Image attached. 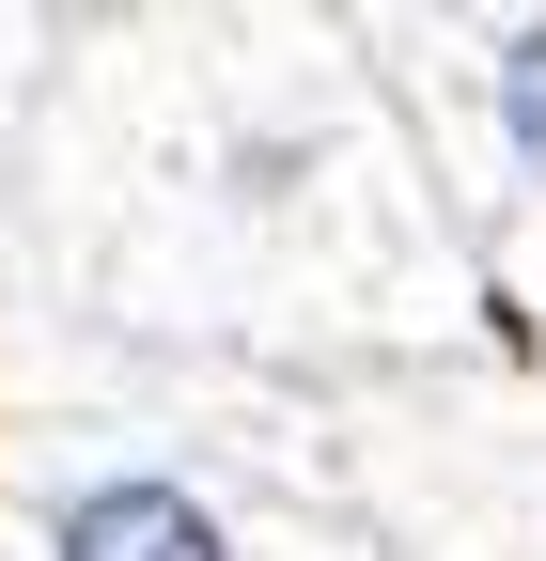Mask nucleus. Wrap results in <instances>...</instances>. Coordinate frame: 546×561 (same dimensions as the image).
I'll use <instances>...</instances> for the list:
<instances>
[{"label":"nucleus","instance_id":"obj_1","mask_svg":"<svg viewBox=\"0 0 546 561\" xmlns=\"http://www.w3.org/2000/svg\"><path fill=\"white\" fill-rule=\"evenodd\" d=\"M47 561H250V546H235V515L203 500V483H172V468H94V483L47 500Z\"/></svg>","mask_w":546,"mask_h":561},{"label":"nucleus","instance_id":"obj_2","mask_svg":"<svg viewBox=\"0 0 546 561\" xmlns=\"http://www.w3.org/2000/svg\"><path fill=\"white\" fill-rule=\"evenodd\" d=\"M468 125H485L500 187H515V203H546V16H515V32L468 47Z\"/></svg>","mask_w":546,"mask_h":561}]
</instances>
